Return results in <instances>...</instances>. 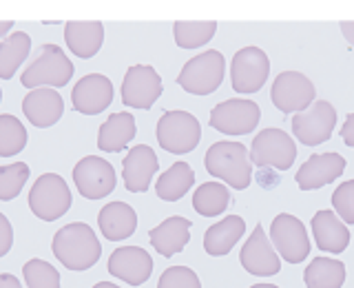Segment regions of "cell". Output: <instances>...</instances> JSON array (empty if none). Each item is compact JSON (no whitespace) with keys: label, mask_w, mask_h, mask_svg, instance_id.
<instances>
[{"label":"cell","mask_w":354,"mask_h":288,"mask_svg":"<svg viewBox=\"0 0 354 288\" xmlns=\"http://www.w3.org/2000/svg\"><path fill=\"white\" fill-rule=\"evenodd\" d=\"M158 155L147 144L133 147L127 158L122 160V175H124V186L131 193H147L151 186V177L158 173Z\"/></svg>","instance_id":"19"},{"label":"cell","mask_w":354,"mask_h":288,"mask_svg":"<svg viewBox=\"0 0 354 288\" xmlns=\"http://www.w3.org/2000/svg\"><path fill=\"white\" fill-rule=\"evenodd\" d=\"M343 171H346V160L339 153H319L310 155L301 164L295 180L301 191H315V188L332 184L337 177H341Z\"/></svg>","instance_id":"18"},{"label":"cell","mask_w":354,"mask_h":288,"mask_svg":"<svg viewBox=\"0 0 354 288\" xmlns=\"http://www.w3.org/2000/svg\"><path fill=\"white\" fill-rule=\"evenodd\" d=\"M73 109L82 116H97L113 102V84L102 73H88L71 91Z\"/></svg>","instance_id":"16"},{"label":"cell","mask_w":354,"mask_h":288,"mask_svg":"<svg viewBox=\"0 0 354 288\" xmlns=\"http://www.w3.org/2000/svg\"><path fill=\"white\" fill-rule=\"evenodd\" d=\"M337 127V109L326 100H317L308 109L297 111L292 118L295 138L306 147H317L330 140Z\"/></svg>","instance_id":"7"},{"label":"cell","mask_w":354,"mask_h":288,"mask_svg":"<svg viewBox=\"0 0 354 288\" xmlns=\"http://www.w3.org/2000/svg\"><path fill=\"white\" fill-rule=\"evenodd\" d=\"M133 138H136V118L131 114H113L97 131V147L106 153H120Z\"/></svg>","instance_id":"26"},{"label":"cell","mask_w":354,"mask_h":288,"mask_svg":"<svg viewBox=\"0 0 354 288\" xmlns=\"http://www.w3.org/2000/svg\"><path fill=\"white\" fill-rule=\"evenodd\" d=\"M29 180V166L25 162H14V164H5L0 166V199L9 202L14 199L22 186Z\"/></svg>","instance_id":"33"},{"label":"cell","mask_w":354,"mask_h":288,"mask_svg":"<svg viewBox=\"0 0 354 288\" xmlns=\"http://www.w3.org/2000/svg\"><path fill=\"white\" fill-rule=\"evenodd\" d=\"M97 226L109 242H122L138 228V215L124 202H111L97 213Z\"/></svg>","instance_id":"23"},{"label":"cell","mask_w":354,"mask_h":288,"mask_svg":"<svg viewBox=\"0 0 354 288\" xmlns=\"http://www.w3.org/2000/svg\"><path fill=\"white\" fill-rule=\"evenodd\" d=\"M224 71H226L224 55L210 49L195 55V58H191L184 64L182 73L177 75V84L193 96H208L219 89L221 80H224Z\"/></svg>","instance_id":"4"},{"label":"cell","mask_w":354,"mask_h":288,"mask_svg":"<svg viewBox=\"0 0 354 288\" xmlns=\"http://www.w3.org/2000/svg\"><path fill=\"white\" fill-rule=\"evenodd\" d=\"M27 144V131L22 122L11 116H0V158H11V155L20 153Z\"/></svg>","instance_id":"32"},{"label":"cell","mask_w":354,"mask_h":288,"mask_svg":"<svg viewBox=\"0 0 354 288\" xmlns=\"http://www.w3.org/2000/svg\"><path fill=\"white\" fill-rule=\"evenodd\" d=\"M25 284L31 288H58L60 286V273L44 260H29L22 269Z\"/></svg>","instance_id":"34"},{"label":"cell","mask_w":354,"mask_h":288,"mask_svg":"<svg viewBox=\"0 0 354 288\" xmlns=\"http://www.w3.org/2000/svg\"><path fill=\"white\" fill-rule=\"evenodd\" d=\"M341 140L348 144V147L354 149V114H350L346 118V122H343V127H341Z\"/></svg>","instance_id":"38"},{"label":"cell","mask_w":354,"mask_h":288,"mask_svg":"<svg viewBox=\"0 0 354 288\" xmlns=\"http://www.w3.org/2000/svg\"><path fill=\"white\" fill-rule=\"evenodd\" d=\"M11 29V22L9 20H3V22H0V36H3V38H7V31Z\"/></svg>","instance_id":"41"},{"label":"cell","mask_w":354,"mask_h":288,"mask_svg":"<svg viewBox=\"0 0 354 288\" xmlns=\"http://www.w3.org/2000/svg\"><path fill=\"white\" fill-rule=\"evenodd\" d=\"M153 260L140 246H122L115 249L109 258V273L129 286H142L151 277Z\"/></svg>","instance_id":"17"},{"label":"cell","mask_w":354,"mask_h":288,"mask_svg":"<svg viewBox=\"0 0 354 288\" xmlns=\"http://www.w3.org/2000/svg\"><path fill=\"white\" fill-rule=\"evenodd\" d=\"M332 206H335L337 215L343 222L354 224V180H348L337 186V191L332 193Z\"/></svg>","instance_id":"36"},{"label":"cell","mask_w":354,"mask_h":288,"mask_svg":"<svg viewBox=\"0 0 354 288\" xmlns=\"http://www.w3.org/2000/svg\"><path fill=\"white\" fill-rule=\"evenodd\" d=\"M239 262L250 275H257V277H270L281 271L279 255H277L272 242L266 237V231L261 224L254 226L252 235L243 244V249L239 253Z\"/></svg>","instance_id":"15"},{"label":"cell","mask_w":354,"mask_h":288,"mask_svg":"<svg viewBox=\"0 0 354 288\" xmlns=\"http://www.w3.org/2000/svg\"><path fill=\"white\" fill-rule=\"evenodd\" d=\"M304 282L308 288H341L346 282V266L339 260L317 258L306 269Z\"/></svg>","instance_id":"28"},{"label":"cell","mask_w":354,"mask_h":288,"mask_svg":"<svg viewBox=\"0 0 354 288\" xmlns=\"http://www.w3.org/2000/svg\"><path fill=\"white\" fill-rule=\"evenodd\" d=\"M341 33L346 36V40L354 47V20H343L341 22Z\"/></svg>","instance_id":"39"},{"label":"cell","mask_w":354,"mask_h":288,"mask_svg":"<svg viewBox=\"0 0 354 288\" xmlns=\"http://www.w3.org/2000/svg\"><path fill=\"white\" fill-rule=\"evenodd\" d=\"M0 258H5L11 249V240H14V231H11V224L7 215H0Z\"/></svg>","instance_id":"37"},{"label":"cell","mask_w":354,"mask_h":288,"mask_svg":"<svg viewBox=\"0 0 354 288\" xmlns=\"http://www.w3.org/2000/svg\"><path fill=\"white\" fill-rule=\"evenodd\" d=\"M73 182L82 197L100 199L115 188V171L111 162L97 158V155H86L75 164Z\"/></svg>","instance_id":"14"},{"label":"cell","mask_w":354,"mask_h":288,"mask_svg":"<svg viewBox=\"0 0 354 288\" xmlns=\"http://www.w3.org/2000/svg\"><path fill=\"white\" fill-rule=\"evenodd\" d=\"M151 246L158 251L162 258H173V255L182 253L184 246L191 240V219L186 217H169L162 224L155 226L149 233Z\"/></svg>","instance_id":"22"},{"label":"cell","mask_w":354,"mask_h":288,"mask_svg":"<svg viewBox=\"0 0 354 288\" xmlns=\"http://www.w3.org/2000/svg\"><path fill=\"white\" fill-rule=\"evenodd\" d=\"M261 111L252 100H226L210 111V127L226 136H246L259 125Z\"/></svg>","instance_id":"10"},{"label":"cell","mask_w":354,"mask_h":288,"mask_svg":"<svg viewBox=\"0 0 354 288\" xmlns=\"http://www.w3.org/2000/svg\"><path fill=\"white\" fill-rule=\"evenodd\" d=\"M155 136L164 151L184 155L197 149L202 127H199V120L188 111H166L158 122Z\"/></svg>","instance_id":"5"},{"label":"cell","mask_w":354,"mask_h":288,"mask_svg":"<svg viewBox=\"0 0 354 288\" xmlns=\"http://www.w3.org/2000/svg\"><path fill=\"white\" fill-rule=\"evenodd\" d=\"M29 208L33 215L44 222H53L62 217L71 208L69 186H66V182L58 173L40 175L29 191Z\"/></svg>","instance_id":"6"},{"label":"cell","mask_w":354,"mask_h":288,"mask_svg":"<svg viewBox=\"0 0 354 288\" xmlns=\"http://www.w3.org/2000/svg\"><path fill=\"white\" fill-rule=\"evenodd\" d=\"M250 160L257 166H272V169L288 171L297 160V144L281 129H263L252 140Z\"/></svg>","instance_id":"9"},{"label":"cell","mask_w":354,"mask_h":288,"mask_svg":"<svg viewBox=\"0 0 354 288\" xmlns=\"http://www.w3.org/2000/svg\"><path fill=\"white\" fill-rule=\"evenodd\" d=\"M230 204V193L224 184L219 182H206L197 186L193 195V208L204 217H215L221 215Z\"/></svg>","instance_id":"31"},{"label":"cell","mask_w":354,"mask_h":288,"mask_svg":"<svg viewBox=\"0 0 354 288\" xmlns=\"http://www.w3.org/2000/svg\"><path fill=\"white\" fill-rule=\"evenodd\" d=\"M270 75V60L259 47H243L230 62V82L237 93H257Z\"/></svg>","instance_id":"8"},{"label":"cell","mask_w":354,"mask_h":288,"mask_svg":"<svg viewBox=\"0 0 354 288\" xmlns=\"http://www.w3.org/2000/svg\"><path fill=\"white\" fill-rule=\"evenodd\" d=\"M95 288H115V284H109V282H100V284H95Z\"/></svg>","instance_id":"42"},{"label":"cell","mask_w":354,"mask_h":288,"mask_svg":"<svg viewBox=\"0 0 354 288\" xmlns=\"http://www.w3.org/2000/svg\"><path fill=\"white\" fill-rule=\"evenodd\" d=\"M18 286H20L18 277H14V275H7V273L0 275V288H18Z\"/></svg>","instance_id":"40"},{"label":"cell","mask_w":354,"mask_h":288,"mask_svg":"<svg viewBox=\"0 0 354 288\" xmlns=\"http://www.w3.org/2000/svg\"><path fill=\"white\" fill-rule=\"evenodd\" d=\"M22 111H25L27 120L33 127L47 129L62 118L64 102L62 96L53 87H38L31 89L25 100H22Z\"/></svg>","instance_id":"20"},{"label":"cell","mask_w":354,"mask_h":288,"mask_svg":"<svg viewBox=\"0 0 354 288\" xmlns=\"http://www.w3.org/2000/svg\"><path fill=\"white\" fill-rule=\"evenodd\" d=\"M270 242L277 253L290 264H301L310 253V240L304 222L288 213H281L272 219Z\"/></svg>","instance_id":"11"},{"label":"cell","mask_w":354,"mask_h":288,"mask_svg":"<svg viewBox=\"0 0 354 288\" xmlns=\"http://www.w3.org/2000/svg\"><path fill=\"white\" fill-rule=\"evenodd\" d=\"M195 184V173L186 162H175L169 171H164L158 177V184H155V193L164 202H177L182 199L191 186Z\"/></svg>","instance_id":"27"},{"label":"cell","mask_w":354,"mask_h":288,"mask_svg":"<svg viewBox=\"0 0 354 288\" xmlns=\"http://www.w3.org/2000/svg\"><path fill=\"white\" fill-rule=\"evenodd\" d=\"M204 164L210 175L224 180L232 188H237V191L248 188L252 180V160H250L248 149L243 147L241 142L224 140V142L210 144L206 151Z\"/></svg>","instance_id":"2"},{"label":"cell","mask_w":354,"mask_h":288,"mask_svg":"<svg viewBox=\"0 0 354 288\" xmlns=\"http://www.w3.org/2000/svg\"><path fill=\"white\" fill-rule=\"evenodd\" d=\"M217 22L215 20H177L173 25V38L177 47L197 49L215 36Z\"/></svg>","instance_id":"30"},{"label":"cell","mask_w":354,"mask_h":288,"mask_svg":"<svg viewBox=\"0 0 354 288\" xmlns=\"http://www.w3.org/2000/svg\"><path fill=\"white\" fill-rule=\"evenodd\" d=\"M31 49V38L25 31H16L0 42V78L9 80L18 71V66L25 62Z\"/></svg>","instance_id":"29"},{"label":"cell","mask_w":354,"mask_h":288,"mask_svg":"<svg viewBox=\"0 0 354 288\" xmlns=\"http://www.w3.org/2000/svg\"><path fill=\"white\" fill-rule=\"evenodd\" d=\"M246 231V224L239 215H228L210 228H206L204 235V249L208 255L213 258H221V255H228L230 249L239 242V237Z\"/></svg>","instance_id":"25"},{"label":"cell","mask_w":354,"mask_h":288,"mask_svg":"<svg viewBox=\"0 0 354 288\" xmlns=\"http://www.w3.org/2000/svg\"><path fill=\"white\" fill-rule=\"evenodd\" d=\"M64 40L77 58H93L104 42V25L100 20H71L64 25Z\"/></svg>","instance_id":"21"},{"label":"cell","mask_w":354,"mask_h":288,"mask_svg":"<svg viewBox=\"0 0 354 288\" xmlns=\"http://www.w3.org/2000/svg\"><path fill=\"white\" fill-rule=\"evenodd\" d=\"M199 277L188 266H171L160 277L158 288H199Z\"/></svg>","instance_id":"35"},{"label":"cell","mask_w":354,"mask_h":288,"mask_svg":"<svg viewBox=\"0 0 354 288\" xmlns=\"http://www.w3.org/2000/svg\"><path fill=\"white\" fill-rule=\"evenodd\" d=\"M73 71L75 69L71 60L66 58V53L58 44H42L36 51V58L22 71L20 82L27 89H38V87L60 89L64 84H69Z\"/></svg>","instance_id":"3"},{"label":"cell","mask_w":354,"mask_h":288,"mask_svg":"<svg viewBox=\"0 0 354 288\" xmlns=\"http://www.w3.org/2000/svg\"><path fill=\"white\" fill-rule=\"evenodd\" d=\"M51 251L62 266L69 271H86L100 260L102 249L95 237L93 228L84 222H73V224L62 226L53 235Z\"/></svg>","instance_id":"1"},{"label":"cell","mask_w":354,"mask_h":288,"mask_svg":"<svg viewBox=\"0 0 354 288\" xmlns=\"http://www.w3.org/2000/svg\"><path fill=\"white\" fill-rule=\"evenodd\" d=\"M315 84L299 71H283L274 78L270 98L281 114H297L315 102Z\"/></svg>","instance_id":"13"},{"label":"cell","mask_w":354,"mask_h":288,"mask_svg":"<svg viewBox=\"0 0 354 288\" xmlns=\"http://www.w3.org/2000/svg\"><path fill=\"white\" fill-rule=\"evenodd\" d=\"M313 233L317 246L326 253H343L350 244V231L332 210H319V213H315Z\"/></svg>","instance_id":"24"},{"label":"cell","mask_w":354,"mask_h":288,"mask_svg":"<svg viewBox=\"0 0 354 288\" xmlns=\"http://www.w3.org/2000/svg\"><path fill=\"white\" fill-rule=\"evenodd\" d=\"M164 91L160 73L149 64H133L122 80V105L151 109Z\"/></svg>","instance_id":"12"}]
</instances>
